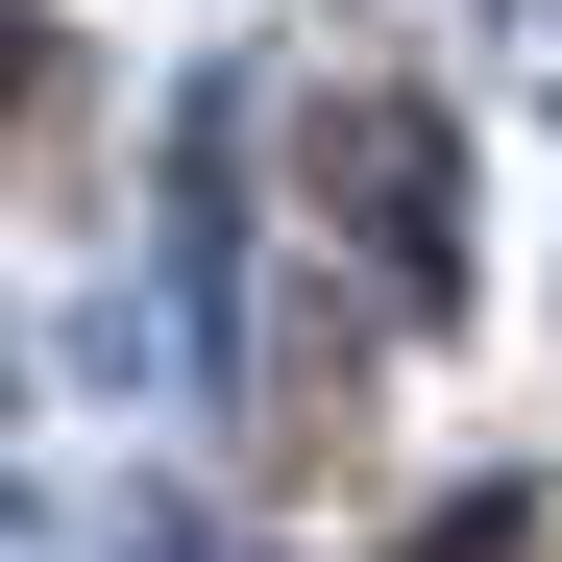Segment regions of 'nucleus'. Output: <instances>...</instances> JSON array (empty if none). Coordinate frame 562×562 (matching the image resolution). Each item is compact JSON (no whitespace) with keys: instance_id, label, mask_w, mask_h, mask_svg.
I'll use <instances>...</instances> for the list:
<instances>
[{"instance_id":"1","label":"nucleus","mask_w":562,"mask_h":562,"mask_svg":"<svg viewBox=\"0 0 562 562\" xmlns=\"http://www.w3.org/2000/svg\"><path fill=\"white\" fill-rule=\"evenodd\" d=\"M342 171H367L342 221L392 245V294H464V221H440V123H416V99H367V123H342Z\"/></svg>"}]
</instances>
